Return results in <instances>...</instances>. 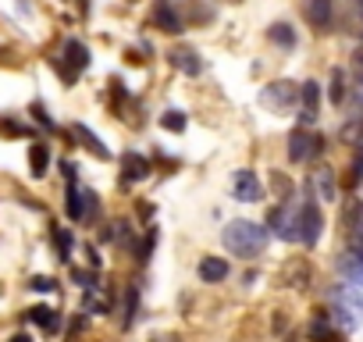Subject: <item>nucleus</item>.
<instances>
[{
	"mask_svg": "<svg viewBox=\"0 0 363 342\" xmlns=\"http://www.w3.org/2000/svg\"><path fill=\"white\" fill-rule=\"evenodd\" d=\"M221 243L228 246V253H235L242 260H253L267 246V228L257 225V221H228V228L221 232Z\"/></svg>",
	"mask_w": 363,
	"mask_h": 342,
	"instance_id": "nucleus-1",
	"label": "nucleus"
},
{
	"mask_svg": "<svg viewBox=\"0 0 363 342\" xmlns=\"http://www.w3.org/2000/svg\"><path fill=\"white\" fill-rule=\"evenodd\" d=\"M331 317L342 331H356L363 324V299L356 296L352 285H338L331 292Z\"/></svg>",
	"mask_w": 363,
	"mask_h": 342,
	"instance_id": "nucleus-2",
	"label": "nucleus"
},
{
	"mask_svg": "<svg viewBox=\"0 0 363 342\" xmlns=\"http://www.w3.org/2000/svg\"><path fill=\"white\" fill-rule=\"evenodd\" d=\"M89 65V50H86V43H79V40H65V47H61V57H54V68L61 72V79L68 82V86H75V79H79V72Z\"/></svg>",
	"mask_w": 363,
	"mask_h": 342,
	"instance_id": "nucleus-3",
	"label": "nucleus"
},
{
	"mask_svg": "<svg viewBox=\"0 0 363 342\" xmlns=\"http://www.w3.org/2000/svg\"><path fill=\"white\" fill-rule=\"evenodd\" d=\"M267 225L274 228V236L278 239H299V207H292V204H281V207H274L271 211V218H267Z\"/></svg>",
	"mask_w": 363,
	"mask_h": 342,
	"instance_id": "nucleus-4",
	"label": "nucleus"
},
{
	"mask_svg": "<svg viewBox=\"0 0 363 342\" xmlns=\"http://www.w3.org/2000/svg\"><path fill=\"white\" fill-rule=\"evenodd\" d=\"M232 193H235V200H242V204H257V200H264V186H260V179H257V171L239 167V171H235V179H232Z\"/></svg>",
	"mask_w": 363,
	"mask_h": 342,
	"instance_id": "nucleus-5",
	"label": "nucleus"
},
{
	"mask_svg": "<svg viewBox=\"0 0 363 342\" xmlns=\"http://www.w3.org/2000/svg\"><path fill=\"white\" fill-rule=\"evenodd\" d=\"M320 150H324V139H320V136H310V132H303V128H296V132L289 136V160H296V164L310 160V157L320 153Z\"/></svg>",
	"mask_w": 363,
	"mask_h": 342,
	"instance_id": "nucleus-6",
	"label": "nucleus"
},
{
	"mask_svg": "<svg viewBox=\"0 0 363 342\" xmlns=\"http://www.w3.org/2000/svg\"><path fill=\"white\" fill-rule=\"evenodd\" d=\"M320 228H324L320 211H317L313 204H303V207H299V243L313 246V243L320 239Z\"/></svg>",
	"mask_w": 363,
	"mask_h": 342,
	"instance_id": "nucleus-7",
	"label": "nucleus"
},
{
	"mask_svg": "<svg viewBox=\"0 0 363 342\" xmlns=\"http://www.w3.org/2000/svg\"><path fill=\"white\" fill-rule=\"evenodd\" d=\"M150 171H153L150 157H143V153H135V150L121 153V179H125V182H143V179H150Z\"/></svg>",
	"mask_w": 363,
	"mask_h": 342,
	"instance_id": "nucleus-8",
	"label": "nucleus"
},
{
	"mask_svg": "<svg viewBox=\"0 0 363 342\" xmlns=\"http://www.w3.org/2000/svg\"><path fill=\"white\" fill-rule=\"evenodd\" d=\"M296 100H299V89H296L292 82H271V86L264 89V104L274 107V111H285V107L296 104Z\"/></svg>",
	"mask_w": 363,
	"mask_h": 342,
	"instance_id": "nucleus-9",
	"label": "nucleus"
},
{
	"mask_svg": "<svg viewBox=\"0 0 363 342\" xmlns=\"http://www.w3.org/2000/svg\"><path fill=\"white\" fill-rule=\"evenodd\" d=\"M72 136H75V139H79V146H86L93 157H100V160H107V157H111V150L100 143V136H96L93 128H86L82 121H75V125H72Z\"/></svg>",
	"mask_w": 363,
	"mask_h": 342,
	"instance_id": "nucleus-10",
	"label": "nucleus"
},
{
	"mask_svg": "<svg viewBox=\"0 0 363 342\" xmlns=\"http://www.w3.org/2000/svg\"><path fill=\"white\" fill-rule=\"evenodd\" d=\"M167 61H171L178 72H186V75H200V72H203V61H200L196 50H189V47H174V50L167 54Z\"/></svg>",
	"mask_w": 363,
	"mask_h": 342,
	"instance_id": "nucleus-11",
	"label": "nucleus"
},
{
	"mask_svg": "<svg viewBox=\"0 0 363 342\" xmlns=\"http://www.w3.org/2000/svg\"><path fill=\"white\" fill-rule=\"evenodd\" d=\"M153 26H157L160 33H167V36H174V33L186 29V22L178 18V11H174L171 4H157V8H153Z\"/></svg>",
	"mask_w": 363,
	"mask_h": 342,
	"instance_id": "nucleus-12",
	"label": "nucleus"
},
{
	"mask_svg": "<svg viewBox=\"0 0 363 342\" xmlns=\"http://www.w3.org/2000/svg\"><path fill=\"white\" fill-rule=\"evenodd\" d=\"M338 271L349 285H363V250H349L342 260H338Z\"/></svg>",
	"mask_w": 363,
	"mask_h": 342,
	"instance_id": "nucleus-13",
	"label": "nucleus"
},
{
	"mask_svg": "<svg viewBox=\"0 0 363 342\" xmlns=\"http://www.w3.org/2000/svg\"><path fill=\"white\" fill-rule=\"evenodd\" d=\"M200 278L203 282H225L228 278V260L225 257H200Z\"/></svg>",
	"mask_w": 363,
	"mask_h": 342,
	"instance_id": "nucleus-14",
	"label": "nucleus"
},
{
	"mask_svg": "<svg viewBox=\"0 0 363 342\" xmlns=\"http://www.w3.org/2000/svg\"><path fill=\"white\" fill-rule=\"evenodd\" d=\"M299 100H303V121L310 125L317 118V104H320V86L317 82H303L299 86Z\"/></svg>",
	"mask_w": 363,
	"mask_h": 342,
	"instance_id": "nucleus-15",
	"label": "nucleus"
},
{
	"mask_svg": "<svg viewBox=\"0 0 363 342\" xmlns=\"http://www.w3.org/2000/svg\"><path fill=\"white\" fill-rule=\"evenodd\" d=\"M306 18L313 22V29H328L331 26V0H310Z\"/></svg>",
	"mask_w": 363,
	"mask_h": 342,
	"instance_id": "nucleus-16",
	"label": "nucleus"
},
{
	"mask_svg": "<svg viewBox=\"0 0 363 342\" xmlns=\"http://www.w3.org/2000/svg\"><path fill=\"white\" fill-rule=\"evenodd\" d=\"M29 164H33V175H36V179L47 175V167H50V150H47V143H33V146H29Z\"/></svg>",
	"mask_w": 363,
	"mask_h": 342,
	"instance_id": "nucleus-17",
	"label": "nucleus"
},
{
	"mask_svg": "<svg viewBox=\"0 0 363 342\" xmlns=\"http://www.w3.org/2000/svg\"><path fill=\"white\" fill-rule=\"evenodd\" d=\"M310 338L313 342H335V328H331V321H328L324 310H317V317L310 321Z\"/></svg>",
	"mask_w": 363,
	"mask_h": 342,
	"instance_id": "nucleus-18",
	"label": "nucleus"
},
{
	"mask_svg": "<svg viewBox=\"0 0 363 342\" xmlns=\"http://www.w3.org/2000/svg\"><path fill=\"white\" fill-rule=\"evenodd\" d=\"M267 36H271V43H278V47H296V33H292L289 22H274V26L267 29Z\"/></svg>",
	"mask_w": 363,
	"mask_h": 342,
	"instance_id": "nucleus-19",
	"label": "nucleus"
},
{
	"mask_svg": "<svg viewBox=\"0 0 363 342\" xmlns=\"http://www.w3.org/2000/svg\"><path fill=\"white\" fill-rule=\"evenodd\" d=\"M29 321L43 324L47 331H57V324H61V321L54 317V310H50V307H33V310H29Z\"/></svg>",
	"mask_w": 363,
	"mask_h": 342,
	"instance_id": "nucleus-20",
	"label": "nucleus"
},
{
	"mask_svg": "<svg viewBox=\"0 0 363 342\" xmlns=\"http://www.w3.org/2000/svg\"><path fill=\"white\" fill-rule=\"evenodd\" d=\"M317 189H320V200H335V175H331V167H320L317 171Z\"/></svg>",
	"mask_w": 363,
	"mask_h": 342,
	"instance_id": "nucleus-21",
	"label": "nucleus"
},
{
	"mask_svg": "<svg viewBox=\"0 0 363 342\" xmlns=\"http://www.w3.org/2000/svg\"><path fill=\"white\" fill-rule=\"evenodd\" d=\"M135 307H139V289L128 285V289H125V314H121V324H125V328L135 321Z\"/></svg>",
	"mask_w": 363,
	"mask_h": 342,
	"instance_id": "nucleus-22",
	"label": "nucleus"
},
{
	"mask_svg": "<svg viewBox=\"0 0 363 342\" xmlns=\"http://www.w3.org/2000/svg\"><path fill=\"white\" fill-rule=\"evenodd\" d=\"M328 96H331V104H342V100H345V72H342V68L331 72V89H328Z\"/></svg>",
	"mask_w": 363,
	"mask_h": 342,
	"instance_id": "nucleus-23",
	"label": "nucleus"
},
{
	"mask_svg": "<svg viewBox=\"0 0 363 342\" xmlns=\"http://www.w3.org/2000/svg\"><path fill=\"white\" fill-rule=\"evenodd\" d=\"M160 125L167 132H182V128H186V114H182V111H164L160 114Z\"/></svg>",
	"mask_w": 363,
	"mask_h": 342,
	"instance_id": "nucleus-24",
	"label": "nucleus"
},
{
	"mask_svg": "<svg viewBox=\"0 0 363 342\" xmlns=\"http://www.w3.org/2000/svg\"><path fill=\"white\" fill-rule=\"evenodd\" d=\"M359 214H363V207H359V200H345V211H342V225H345V228H352V225H359Z\"/></svg>",
	"mask_w": 363,
	"mask_h": 342,
	"instance_id": "nucleus-25",
	"label": "nucleus"
},
{
	"mask_svg": "<svg viewBox=\"0 0 363 342\" xmlns=\"http://www.w3.org/2000/svg\"><path fill=\"white\" fill-rule=\"evenodd\" d=\"M68 218H72V221H82V193H79L75 186L68 189Z\"/></svg>",
	"mask_w": 363,
	"mask_h": 342,
	"instance_id": "nucleus-26",
	"label": "nucleus"
},
{
	"mask_svg": "<svg viewBox=\"0 0 363 342\" xmlns=\"http://www.w3.org/2000/svg\"><path fill=\"white\" fill-rule=\"evenodd\" d=\"M359 182H363V150L356 153V160H352V167H349V179H345V186H349V189H356Z\"/></svg>",
	"mask_w": 363,
	"mask_h": 342,
	"instance_id": "nucleus-27",
	"label": "nucleus"
},
{
	"mask_svg": "<svg viewBox=\"0 0 363 342\" xmlns=\"http://www.w3.org/2000/svg\"><path fill=\"white\" fill-rule=\"evenodd\" d=\"M82 200H86V204H82V221H93V218H96V211H100L96 193H89V189H86V193H82Z\"/></svg>",
	"mask_w": 363,
	"mask_h": 342,
	"instance_id": "nucleus-28",
	"label": "nucleus"
},
{
	"mask_svg": "<svg viewBox=\"0 0 363 342\" xmlns=\"http://www.w3.org/2000/svg\"><path fill=\"white\" fill-rule=\"evenodd\" d=\"M54 243L61 246V257H72V232L68 228H54Z\"/></svg>",
	"mask_w": 363,
	"mask_h": 342,
	"instance_id": "nucleus-29",
	"label": "nucleus"
},
{
	"mask_svg": "<svg viewBox=\"0 0 363 342\" xmlns=\"http://www.w3.org/2000/svg\"><path fill=\"white\" fill-rule=\"evenodd\" d=\"M29 114H33V118H36V121H40L43 128H54V121H50V114H47V107H43L40 100H36V104L29 107Z\"/></svg>",
	"mask_w": 363,
	"mask_h": 342,
	"instance_id": "nucleus-30",
	"label": "nucleus"
},
{
	"mask_svg": "<svg viewBox=\"0 0 363 342\" xmlns=\"http://www.w3.org/2000/svg\"><path fill=\"white\" fill-rule=\"evenodd\" d=\"M29 289H36V292H54V289H57V282H54V278L36 275V278H29Z\"/></svg>",
	"mask_w": 363,
	"mask_h": 342,
	"instance_id": "nucleus-31",
	"label": "nucleus"
},
{
	"mask_svg": "<svg viewBox=\"0 0 363 342\" xmlns=\"http://www.w3.org/2000/svg\"><path fill=\"white\" fill-rule=\"evenodd\" d=\"M349 65H352V75H356V82L363 86V47H356V50H352V61H349Z\"/></svg>",
	"mask_w": 363,
	"mask_h": 342,
	"instance_id": "nucleus-32",
	"label": "nucleus"
},
{
	"mask_svg": "<svg viewBox=\"0 0 363 342\" xmlns=\"http://www.w3.org/2000/svg\"><path fill=\"white\" fill-rule=\"evenodd\" d=\"M11 342H33V338H29V335H15Z\"/></svg>",
	"mask_w": 363,
	"mask_h": 342,
	"instance_id": "nucleus-33",
	"label": "nucleus"
}]
</instances>
